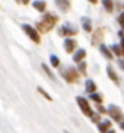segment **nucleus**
Returning a JSON list of instances; mask_svg holds the SVG:
<instances>
[{
  "label": "nucleus",
  "instance_id": "1",
  "mask_svg": "<svg viewBox=\"0 0 124 133\" xmlns=\"http://www.w3.org/2000/svg\"><path fill=\"white\" fill-rule=\"evenodd\" d=\"M54 22H56V18L54 16H51L50 13H45L43 18V21L39 22V29H43V31H48L51 26H54Z\"/></svg>",
  "mask_w": 124,
  "mask_h": 133
},
{
  "label": "nucleus",
  "instance_id": "2",
  "mask_svg": "<svg viewBox=\"0 0 124 133\" xmlns=\"http://www.w3.org/2000/svg\"><path fill=\"white\" fill-rule=\"evenodd\" d=\"M107 111H108L109 116L113 117V120L118 121V123H120L121 120H124V114H123V111H121V110L118 108L117 105H113V104H111V105L108 107V110H107Z\"/></svg>",
  "mask_w": 124,
  "mask_h": 133
},
{
  "label": "nucleus",
  "instance_id": "3",
  "mask_svg": "<svg viewBox=\"0 0 124 133\" xmlns=\"http://www.w3.org/2000/svg\"><path fill=\"white\" fill-rule=\"evenodd\" d=\"M76 101H78V104H79V107H80V110H82V113L85 114V116H88V117H91L92 116V110H91V105H89V102L86 101L83 97H78L76 98Z\"/></svg>",
  "mask_w": 124,
  "mask_h": 133
},
{
  "label": "nucleus",
  "instance_id": "4",
  "mask_svg": "<svg viewBox=\"0 0 124 133\" xmlns=\"http://www.w3.org/2000/svg\"><path fill=\"white\" fill-rule=\"evenodd\" d=\"M22 29H23L25 32H26V35L29 37V38H31L32 41H34V43H37V44H38L39 41H41V39H39L38 32L35 31V29H34L32 26H29V25H26V24H23V25H22Z\"/></svg>",
  "mask_w": 124,
  "mask_h": 133
},
{
  "label": "nucleus",
  "instance_id": "5",
  "mask_svg": "<svg viewBox=\"0 0 124 133\" xmlns=\"http://www.w3.org/2000/svg\"><path fill=\"white\" fill-rule=\"evenodd\" d=\"M109 127H111V121L109 120H104V121H99L98 123V130H99V133H107L109 130Z\"/></svg>",
  "mask_w": 124,
  "mask_h": 133
},
{
  "label": "nucleus",
  "instance_id": "6",
  "mask_svg": "<svg viewBox=\"0 0 124 133\" xmlns=\"http://www.w3.org/2000/svg\"><path fill=\"white\" fill-rule=\"evenodd\" d=\"M64 48H66L67 53H72V51L76 48V41L72 38H66L64 39Z\"/></svg>",
  "mask_w": 124,
  "mask_h": 133
},
{
  "label": "nucleus",
  "instance_id": "7",
  "mask_svg": "<svg viewBox=\"0 0 124 133\" xmlns=\"http://www.w3.org/2000/svg\"><path fill=\"white\" fill-rule=\"evenodd\" d=\"M85 56H86V51L83 50V48H79L76 53H74V56H73V60L76 63H79V62H82V60L85 59Z\"/></svg>",
  "mask_w": 124,
  "mask_h": 133
},
{
  "label": "nucleus",
  "instance_id": "8",
  "mask_svg": "<svg viewBox=\"0 0 124 133\" xmlns=\"http://www.w3.org/2000/svg\"><path fill=\"white\" fill-rule=\"evenodd\" d=\"M99 50H101V53H102V54H104L108 60L113 59V53H111V51L108 50V47H107L105 44H101V45H99Z\"/></svg>",
  "mask_w": 124,
  "mask_h": 133
},
{
  "label": "nucleus",
  "instance_id": "9",
  "mask_svg": "<svg viewBox=\"0 0 124 133\" xmlns=\"http://www.w3.org/2000/svg\"><path fill=\"white\" fill-rule=\"evenodd\" d=\"M32 6H34V8L38 10V12H41V13L45 10V2H41V0H37V2H34V3H32Z\"/></svg>",
  "mask_w": 124,
  "mask_h": 133
},
{
  "label": "nucleus",
  "instance_id": "10",
  "mask_svg": "<svg viewBox=\"0 0 124 133\" xmlns=\"http://www.w3.org/2000/svg\"><path fill=\"white\" fill-rule=\"evenodd\" d=\"M86 91H88L89 94H92V92H95V91H97V85H95V82H93V81H91V79H88V81H86Z\"/></svg>",
  "mask_w": 124,
  "mask_h": 133
},
{
  "label": "nucleus",
  "instance_id": "11",
  "mask_svg": "<svg viewBox=\"0 0 124 133\" xmlns=\"http://www.w3.org/2000/svg\"><path fill=\"white\" fill-rule=\"evenodd\" d=\"M102 4L107 12H113L114 10V4H113V0H102Z\"/></svg>",
  "mask_w": 124,
  "mask_h": 133
},
{
  "label": "nucleus",
  "instance_id": "12",
  "mask_svg": "<svg viewBox=\"0 0 124 133\" xmlns=\"http://www.w3.org/2000/svg\"><path fill=\"white\" fill-rule=\"evenodd\" d=\"M107 73H108V78L109 79H113L114 82H118V76L115 75V72L113 70V67H111V66L107 67Z\"/></svg>",
  "mask_w": 124,
  "mask_h": 133
},
{
  "label": "nucleus",
  "instance_id": "13",
  "mask_svg": "<svg viewBox=\"0 0 124 133\" xmlns=\"http://www.w3.org/2000/svg\"><path fill=\"white\" fill-rule=\"evenodd\" d=\"M56 2H57V6L61 9V10H67V9H69V6H70L67 0H56Z\"/></svg>",
  "mask_w": 124,
  "mask_h": 133
},
{
  "label": "nucleus",
  "instance_id": "14",
  "mask_svg": "<svg viewBox=\"0 0 124 133\" xmlns=\"http://www.w3.org/2000/svg\"><path fill=\"white\" fill-rule=\"evenodd\" d=\"M50 62H51V66H53V67H58V66H60V60H58L57 56H51Z\"/></svg>",
  "mask_w": 124,
  "mask_h": 133
},
{
  "label": "nucleus",
  "instance_id": "15",
  "mask_svg": "<svg viewBox=\"0 0 124 133\" xmlns=\"http://www.w3.org/2000/svg\"><path fill=\"white\" fill-rule=\"evenodd\" d=\"M91 98H92L95 102H98V104H101V102H102V97H101L99 94H95V92H92V94H91Z\"/></svg>",
  "mask_w": 124,
  "mask_h": 133
},
{
  "label": "nucleus",
  "instance_id": "16",
  "mask_svg": "<svg viewBox=\"0 0 124 133\" xmlns=\"http://www.w3.org/2000/svg\"><path fill=\"white\" fill-rule=\"evenodd\" d=\"M61 32H63V34H66V35H74V34H76V29H70V28L64 26L61 29Z\"/></svg>",
  "mask_w": 124,
  "mask_h": 133
},
{
  "label": "nucleus",
  "instance_id": "17",
  "mask_svg": "<svg viewBox=\"0 0 124 133\" xmlns=\"http://www.w3.org/2000/svg\"><path fill=\"white\" fill-rule=\"evenodd\" d=\"M111 50H113V53H114L115 56H121V47L118 45V44L113 45V47H111Z\"/></svg>",
  "mask_w": 124,
  "mask_h": 133
},
{
  "label": "nucleus",
  "instance_id": "18",
  "mask_svg": "<svg viewBox=\"0 0 124 133\" xmlns=\"http://www.w3.org/2000/svg\"><path fill=\"white\" fill-rule=\"evenodd\" d=\"M38 92H39V94H41V95H43L44 98H47V99H48V101H51V99H53V98H51L50 95L47 94V92H45V91L43 89V88H41V86H38Z\"/></svg>",
  "mask_w": 124,
  "mask_h": 133
},
{
  "label": "nucleus",
  "instance_id": "19",
  "mask_svg": "<svg viewBox=\"0 0 124 133\" xmlns=\"http://www.w3.org/2000/svg\"><path fill=\"white\" fill-rule=\"evenodd\" d=\"M83 29H85V31H91V29H92L91 22H88V19H83Z\"/></svg>",
  "mask_w": 124,
  "mask_h": 133
},
{
  "label": "nucleus",
  "instance_id": "20",
  "mask_svg": "<svg viewBox=\"0 0 124 133\" xmlns=\"http://www.w3.org/2000/svg\"><path fill=\"white\" fill-rule=\"evenodd\" d=\"M43 69H44V70H45V73L48 75V76H50L51 79H54V75L51 73V70H50V67L47 66V64H43Z\"/></svg>",
  "mask_w": 124,
  "mask_h": 133
},
{
  "label": "nucleus",
  "instance_id": "21",
  "mask_svg": "<svg viewBox=\"0 0 124 133\" xmlns=\"http://www.w3.org/2000/svg\"><path fill=\"white\" fill-rule=\"evenodd\" d=\"M80 64H79V70L82 72V73H85V67H86V63L85 62H79Z\"/></svg>",
  "mask_w": 124,
  "mask_h": 133
},
{
  "label": "nucleus",
  "instance_id": "22",
  "mask_svg": "<svg viewBox=\"0 0 124 133\" xmlns=\"http://www.w3.org/2000/svg\"><path fill=\"white\" fill-rule=\"evenodd\" d=\"M118 22H120V25L124 28V13H121V15L118 16Z\"/></svg>",
  "mask_w": 124,
  "mask_h": 133
},
{
  "label": "nucleus",
  "instance_id": "23",
  "mask_svg": "<svg viewBox=\"0 0 124 133\" xmlns=\"http://www.w3.org/2000/svg\"><path fill=\"white\" fill-rule=\"evenodd\" d=\"M91 118H92V121H98V120H99V116H98L97 113H92V116H91Z\"/></svg>",
  "mask_w": 124,
  "mask_h": 133
},
{
  "label": "nucleus",
  "instance_id": "24",
  "mask_svg": "<svg viewBox=\"0 0 124 133\" xmlns=\"http://www.w3.org/2000/svg\"><path fill=\"white\" fill-rule=\"evenodd\" d=\"M98 110H99V111H101V113H107V110H105L104 107H101V104H99V105H98Z\"/></svg>",
  "mask_w": 124,
  "mask_h": 133
},
{
  "label": "nucleus",
  "instance_id": "25",
  "mask_svg": "<svg viewBox=\"0 0 124 133\" xmlns=\"http://www.w3.org/2000/svg\"><path fill=\"white\" fill-rule=\"evenodd\" d=\"M118 64H120V67H121V69H124V63L121 62V60H120V62H118Z\"/></svg>",
  "mask_w": 124,
  "mask_h": 133
},
{
  "label": "nucleus",
  "instance_id": "26",
  "mask_svg": "<svg viewBox=\"0 0 124 133\" xmlns=\"http://www.w3.org/2000/svg\"><path fill=\"white\" fill-rule=\"evenodd\" d=\"M120 126H121V129L124 130V120H121V121H120Z\"/></svg>",
  "mask_w": 124,
  "mask_h": 133
},
{
  "label": "nucleus",
  "instance_id": "27",
  "mask_svg": "<svg viewBox=\"0 0 124 133\" xmlns=\"http://www.w3.org/2000/svg\"><path fill=\"white\" fill-rule=\"evenodd\" d=\"M22 3L23 4H28V3H29V0H22Z\"/></svg>",
  "mask_w": 124,
  "mask_h": 133
},
{
  "label": "nucleus",
  "instance_id": "28",
  "mask_svg": "<svg viewBox=\"0 0 124 133\" xmlns=\"http://www.w3.org/2000/svg\"><path fill=\"white\" fill-rule=\"evenodd\" d=\"M107 133H115V132H114L113 129H109V130H108V132H107Z\"/></svg>",
  "mask_w": 124,
  "mask_h": 133
},
{
  "label": "nucleus",
  "instance_id": "29",
  "mask_svg": "<svg viewBox=\"0 0 124 133\" xmlns=\"http://www.w3.org/2000/svg\"><path fill=\"white\" fill-rule=\"evenodd\" d=\"M89 2H91V3H97L98 0H89Z\"/></svg>",
  "mask_w": 124,
  "mask_h": 133
},
{
  "label": "nucleus",
  "instance_id": "30",
  "mask_svg": "<svg viewBox=\"0 0 124 133\" xmlns=\"http://www.w3.org/2000/svg\"><path fill=\"white\" fill-rule=\"evenodd\" d=\"M64 133H69V132H64Z\"/></svg>",
  "mask_w": 124,
  "mask_h": 133
}]
</instances>
